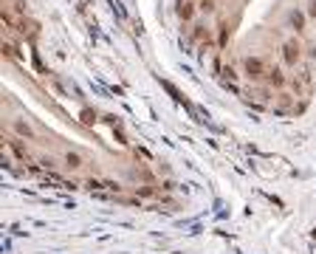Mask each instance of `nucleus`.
<instances>
[{
    "label": "nucleus",
    "instance_id": "obj_7",
    "mask_svg": "<svg viewBox=\"0 0 316 254\" xmlns=\"http://www.w3.org/2000/svg\"><path fill=\"white\" fill-rule=\"evenodd\" d=\"M198 9H201L203 14H212V12H215V0H203V3H201Z\"/></svg>",
    "mask_w": 316,
    "mask_h": 254
},
{
    "label": "nucleus",
    "instance_id": "obj_8",
    "mask_svg": "<svg viewBox=\"0 0 316 254\" xmlns=\"http://www.w3.org/2000/svg\"><path fill=\"white\" fill-rule=\"evenodd\" d=\"M305 14H308V17H313V20H316V0H310V3H308V12H305Z\"/></svg>",
    "mask_w": 316,
    "mask_h": 254
},
{
    "label": "nucleus",
    "instance_id": "obj_4",
    "mask_svg": "<svg viewBox=\"0 0 316 254\" xmlns=\"http://www.w3.org/2000/svg\"><path fill=\"white\" fill-rule=\"evenodd\" d=\"M305 17H308V14L305 12H291L288 14V23H291V28H296V31H305Z\"/></svg>",
    "mask_w": 316,
    "mask_h": 254
},
{
    "label": "nucleus",
    "instance_id": "obj_5",
    "mask_svg": "<svg viewBox=\"0 0 316 254\" xmlns=\"http://www.w3.org/2000/svg\"><path fill=\"white\" fill-rule=\"evenodd\" d=\"M268 82L277 85V88H282V85H285V74H282L280 68H268Z\"/></svg>",
    "mask_w": 316,
    "mask_h": 254
},
{
    "label": "nucleus",
    "instance_id": "obj_9",
    "mask_svg": "<svg viewBox=\"0 0 316 254\" xmlns=\"http://www.w3.org/2000/svg\"><path fill=\"white\" fill-rule=\"evenodd\" d=\"M17 133H26V136H31V127H29V124H23V121H17Z\"/></svg>",
    "mask_w": 316,
    "mask_h": 254
},
{
    "label": "nucleus",
    "instance_id": "obj_1",
    "mask_svg": "<svg viewBox=\"0 0 316 254\" xmlns=\"http://www.w3.org/2000/svg\"><path fill=\"white\" fill-rule=\"evenodd\" d=\"M243 71H246V77H252V79H263V77H268V68H266V62H263L260 56H246Z\"/></svg>",
    "mask_w": 316,
    "mask_h": 254
},
{
    "label": "nucleus",
    "instance_id": "obj_2",
    "mask_svg": "<svg viewBox=\"0 0 316 254\" xmlns=\"http://www.w3.org/2000/svg\"><path fill=\"white\" fill-rule=\"evenodd\" d=\"M299 56H302V48H299V42L296 40L282 42V62L285 65H296L299 62Z\"/></svg>",
    "mask_w": 316,
    "mask_h": 254
},
{
    "label": "nucleus",
    "instance_id": "obj_10",
    "mask_svg": "<svg viewBox=\"0 0 316 254\" xmlns=\"http://www.w3.org/2000/svg\"><path fill=\"white\" fill-rule=\"evenodd\" d=\"M195 37H198V40H209V31H203V28H198V31H195Z\"/></svg>",
    "mask_w": 316,
    "mask_h": 254
},
{
    "label": "nucleus",
    "instance_id": "obj_3",
    "mask_svg": "<svg viewBox=\"0 0 316 254\" xmlns=\"http://www.w3.org/2000/svg\"><path fill=\"white\" fill-rule=\"evenodd\" d=\"M175 12H178L181 20H192V17H195V3H192V0H184V3H178Z\"/></svg>",
    "mask_w": 316,
    "mask_h": 254
},
{
    "label": "nucleus",
    "instance_id": "obj_6",
    "mask_svg": "<svg viewBox=\"0 0 316 254\" xmlns=\"http://www.w3.org/2000/svg\"><path fill=\"white\" fill-rule=\"evenodd\" d=\"M65 161L71 164V167H73V169H79V167H82V158H79V155H76V153H68V158H65Z\"/></svg>",
    "mask_w": 316,
    "mask_h": 254
},
{
    "label": "nucleus",
    "instance_id": "obj_11",
    "mask_svg": "<svg viewBox=\"0 0 316 254\" xmlns=\"http://www.w3.org/2000/svg\"><path fill=\"white\" fill-rule=\"evenodd\" d=\"M223 74H226V77H229V79H231V82H234V79H237V74H234V68H226V71H223Z\"/></svg>",
    "mask_w": 316,
    "mask_h": 254
}]
</instances>
